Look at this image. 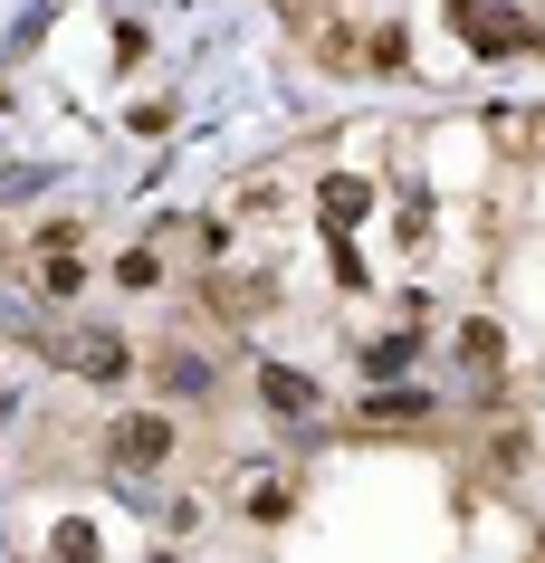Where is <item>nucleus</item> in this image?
Instances as JSON below:
<instances>
[{"label":"nucleus","instance_id":"nucleus-13","mask_svg":"<svg viewBox=\"0 0 545 563\" xmlns=\"http://www.w3.org/2000/svg\"><path fill=\"white\" fill-rule=\"evenodd\" d=\"M430 401L422 391H373V401H363V420H373V430H383V420H422Z\"/></svg>","mask_w":545,"mask_h":563},{"label":"nucleus","instance_id":"nucleus-9","mask_svg":"<svg viewBox=\"0 0 545 563\" xmlns=\"http://www.w3.org/2000/svg\"><path fill=\"white\" fill-rule=\"evenodd\" d=\"M363 210H373V191H363L355 173H326V181H316V230L345 239V230H363Z\"/></svg>","mask_w":545,"mask_h":563},{"label":"nucleus","instance_id":"nucleus-10","mask_svg":"<svg viewBox=\"0 0 545 563\" xmlns=\"http://www.w3.org/2000/svg\"><path fill=\"white\" fill-rule=\"evenodd\" d=\"M363 383H402V373H412V363H422V334L412 325H393V334H363Z\"/></svg>","mask_w":545,"mask_h":563},{"label":"nucleus","instance_id":"nucleus-4","mask_svg":"<svg viewBox=\"0 0 545 563\" xmlns=\"http://www.w3.org/2000/svg\"><path fill=\"white\" fill-rule=\"evenodd\" d=\"M201 297H211L230 325H259V316L277 306V277H269V267H211V277H201Z\"/></svg>","mask_w":545,"mask_h":563},{"label":"nucleus","instance_id":"nucleus-8","mask_svg":"<svg viewBox=\"0 0 545 563\" xmlns=\"http://www.w3.org/2000/svg\"><path fill=\"white\" fill-rule=\"evenodd\" d=\"M30 297H39V306H77V297H87V258H77V249H39Z\"/></svg>","mask_w":545,"mask_h":563},{"label":"nucleus","instance_id":"nucleus-7","mask_svg":"<svg viewBox=\"0 0 545 563\" xmlns=\"http://www.w3.org/2000/svg\"><path fill=\"white\" fill-rule=\"evenodd\" d=\"M144 373H153V391H163V401H201V391L220 383V373H211L201 354H192V344H163V354H153Z\"/></svg>","mask_w":545,"mask_h":563},{"label":"nucleus","instance_id":"nucleus-5","mask_svg":"<svg viewBox=\"0 0 545 563\" xmlns=\"http://www.w3.org/2000/svg\"><path fill=\"white\" fill-rule=\"evenodd\" d=\"M450 363L469 373V383H498V373H508V334H498V316H459V325H450Z\"/></svg>","mask_w":545,"mask_h":563},{"label":"nucleus","instance_id":"nucleus-12","mask_svg":"<svg viewBox=\"0 0 545 563\" xmlns=\"http://www.w3.org/2000/svg\"><path fill=\"white\" fill-rule=\"evenodd\" d=\"M116 287H124V297H153V287H163V258H153V249H124V258H116Z\"/></svg>","mask_w":545,"mask_h":563},{"label":"nucleus","instance_id":"nucleus-3","mask_svg":"<svg viewBox=\"0 0 545 563\" xmlns=\"http://www.w3.org/2000/svg\"><path fill=\"white\" fill-rule=\"evenodd\" d=\"M48 363H58V373H87V383H124V373H134V344H124L116 325H77V334L48 344Z\"/></svg>","mask_w":545,"mask_h":563},{"label":"nucleus","instance_id":"nucleus-2","mask_svg":"<svg viewBox=\"0 0 545 563\" xmlns=\"http://www.w3.org/2000/svg\"><path fill=\"white\" fill-rule=\"evenodd\" d=\"M106 468H124V477H163L182 459V420L173 411H124V420H106Z\"/></svg>","mask_w":545,"mask_h":563},{"label":"nucleus","instance_id":"nucleus-6","mask_svg":"<svg viewBox=\"0 0 545 563\" xmlns=\"http://www.w3.org/2000/svg\"><path fill=\"white\" fill-rule=\"evenodd\" d=\"M249 383H259V401H269L277 420H316V411H326V391L306 383L297 363H259V373H249Z\"/></svg>","mask_w":545,"mask_h":563},{"label":"nucleus","instance_id":"nucleus-11","mask_svg":"<svg viewBox=\"0 0 545 563\" xmlns=\"http://www.w3.org/2000/svg\"><path fill=\"white\" fill-rule=\"evenodd\" d=\"M287 506H297V487H287L277 468H249L240 477V516H249V526H287Z\"/></svg>","mask_w":545,"mask_h":563},{"label":"nucleus","instance_id":"nucleus-14","mask_svg":"<svg viewBox=\"0 0 545 563\" xmlns=\"http://www.w3.org/2000/svg\"><path fill=\"white\" fill-rule=\"evenodd\" d=\"M0 220H10V210H0Z\"/></svg>","mask_w":545,"mask_h":563},{"label":"nucleus","instance_id":"nucleus-1","mask_svg":"<svg viewBox=\"0 0 545 563\" xmlns=\"http://www.w3.org/2000/svg\"><path fill=\"white\" fill-rule=\"evenodd\" d=\"M450 30L469 38V58H545V20L508 0H450Z\"/></svg>","mask_w":545,"mask_h":563}]
</instances>
